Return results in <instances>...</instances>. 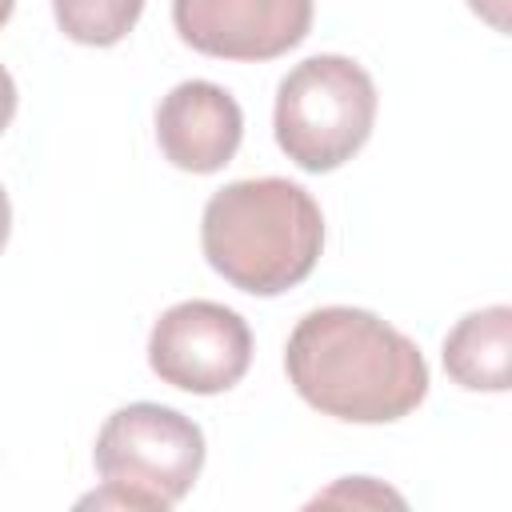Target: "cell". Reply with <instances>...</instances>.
<instances>
[{
	"mask_svg": "<svg viewBox=\"0 0 512 512\" xmlns=\"http://www.w3.org/2000/svg\"><path fill=\"white\" fill-rule=\"evenodd\" d=\"M284 372L304 404L348 424H392L428 396V364L416 340L348 304L316 308L292 328Z\"/></svg>",
	"mask_w": 512,
	"mask_h": 512,
	"instance_id": "6da1fadb",
	"label": "cell"
},
{
	"mask_svg": "<svg viewBox=\"0 0 512 512\" xmlns=\"http://www.w3.org/2000/svg\"><path fill=\"white\" fill-rule=\"evenodd\" d=\"M312 0H172L180 40L216 60H276L312 28Z\"/></svg>",
	"mask_w": 512,
	"mask_h": 512,
	"instance_id": "8992f818",
	"label": "cell"
},
{
	"mask_svg": "<svg viewBox=\"0 0 512 512\" xmlns=\"http://www.w3.org/2000/svg\"><path fill=\"white\" fill-rule=\"evenodd\" d=\"M376 84L352 56L320 52L300 60L276 88L272 132L300 172H336L372 136Z\"/></svg>",
	"mask_w": 512,
	"mask_h": 512,
	"instance_id": "277c9868",
	"label": "cell"
},
{
	"mask_svg": "<svg viewBox=\"0 0 512 512\" xmlns=\"http://www.w3.org/2000/svg\"><path fill=\"white\" fill-rule=\"evenodd\" d=\"M468 8L496 32H508V12H512V0H468Z\"/></svg>",
	"mask_w": 512,
	"mask_h": 512,
	"instance_id": "8fae6325",
	"label": "cell"
},
{
	"mask_svg": "<svg viewBox=\"0 0 512 512\" xmlns=\"http://www.w3.org/2000/svg\"><path fill=\"white\" fill-rule=\"evenodd\" d=\"M244 140V112L236 96L212 80L176 84L156 108V144L164 160L192 176L220 172Z\"/></svg>",
	"mask_w": 512,
	"mask_h": 512,
	"instance_id": "52a82bcc",
	"label": "cell"
},
{
	"mask_svg": "<svg viewBox=\"0 0 512 512\" xmlns=\"http://www.w3.org/2000/svg\"><path fill=\"white\" fill-rule=\"evenodd\" d=\"M444 372L468 392H508L512 380V308L488 304L460 316L444 336Z\"/></svg>",
	"mask_w": 512,
	"mask_h": 512,
	"instance_id": "ba28073f",
	"label": "cell"
},
{
	"mask_svg": "<svg viewBox=\"0 0 512 512\" xmlns=\"http://www.w3.org/2000/svg\"><path fill=\"white\" fill-rule=\"evenodd\" d=\"M252 364V328L216 300H180L148 332V368L192 396H216L244 380Z\"/></svg>",
	"mask_w": 512,
	"mask_h": 512,
	"instance_id": "5b68a950",
	"label": "cell"
},
{
	"mask_svg": "<svg viewBox=\"0 0 512 512\" xmlns=\"http://www.w3.org/2000/svg\"><path fill=\"white\" fill-rule=\"evenodd\" d=\"M8 232H12V204H8V192H4V184H0V252H4V244H8Z\"/></svg>",
	"mask_w": 512,
	"mask_h": 512,
	"instance_id": "4fadbf2b",
	"label": "cell"
},
{
	"mask_svg": "<svg viewBox=\"0 0 512 512\" xmlns=\"http://www.w3.org/2000/svg\"><path fill=\"white\" fill-rule=\"evenodd\" d=\"M200 248L216 276L248 296H280L312 276L324 248V212L284 176L232 180L208 196Z\"/></svg>",
	"mask_w": 512,
	"mask_h": 512,
	"instance_id": "7a4b0ae2",
	"label": "cell"
},
{
	"mask_svg": "<svg viewBox=\"0 0 512 512\" xmlns=\"http://www.w3.org/2000/svg\"><path fill=\"white\" fill-rule=\"evenodd\" d=\"M12 8H16V0H0V28L8 24V16H12Z\"/></svg>",
	"mask_w": 512,
	"mask_h": 512,
	"instance_id": "5bb4252c",
	"label": "cell"
},
{
	"mask_svg": "<svg viewBox=\"0 0 512 512\" xmlns=\"http://www.w3.org/2000/svg\"><path fill=\"white\" fill-rule=\"evenodd\" d=\"M92 460L104 488L84 496L80 508L168 512L192 492L204 468V432L192 416L168 404L136 400L104 420Z\"/></svg>",
	"mask_w": 512,
	"mask_h": 512,
	"instance_id": "3957f363",
	"label": "cell"
},
{
	"mask_svg": "<svg viewBox=\"0 0 512 512\" xmlns=\"http://www.w3.org/2000/svg\"><path fill=\"white\" fill-rule=\"evenodd\" d=\"M52 12L68 40L88 48H112L136 28L144 0H52Z\"/></svg>",
	"mask_w": 512,
	"mask_h": 512,
	"instance_id": "9c48e42d",
	"label": "cell"
},
{
	"mask_svg": "<svg viewBox=\"0 0 512 512\" xmlns=\"http://www.w3.org/2000/svg\"><path fill=\"white\" fill-rule=\"evenodd\" d=\"M12 116H16V80H12V72L0 64V132L12 124Z\"/></svg>",
	"mask_w": 512,
	"mask_h": 512,
	"instance_id": "7c38bea8",
	"label": "cell"
},
{
	"mask_svg": "<svg viewBox=\"0 0 512 512\" xmlns=\"http://www.w3.org/2000/svg\"><path fill=\"white\" fill-rule=\"evenodd\" d=\"M316 504H368V508H380V504H396L404 508V496L376 484L372 476H344L340 484H332L328 492L316 496Z\"/></svg>",
	"mask_w": 512,
	"mask_h": 512,
	"instance_id": "30bf717a",
	"label": "cell"
}]
</instances>
